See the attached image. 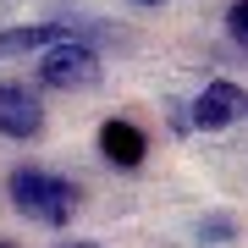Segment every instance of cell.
I'll list each match as a JSON object with an SVG mask.
<instances>
[{
  "instance_id": "obj_5",
  "label": "cell",
  "mask_w": 248,
  "mask_h": 248,
  "mask_svg": "<svg viewBox=\"0 0 248 248\" xmlns=\"http://www.w3.org/2000/svg\"><path fill=\"white\" fill-rule=\"evenodd\" d=\"M99 155L110 160V166H143V155H149V143H143V133L133 122H105L99 127Z\"/></svg>"
},
{
  "instance_id": "obj_10",
  "label": "cell",
  "mask_w": 248,
  "mask_h": 248,
  "mask_svg": "<svg viewBox=\"0 0 248 248\" xmlns=\"http://www.w3.org/2000/svg\"><path fill=\"white\" fill-rule=\"evenodd\" d=\"M133 6H166V0H133Z\"/></svg>"
},
{
  "instance_id": "obj_4",
  "label": "cell",
  "mask_w": 248,
  "mask_h": 248,
  "mask_svg": "<svg viewBox=\"0 0 248 248\" xmlns=\"http://www.w3.org/2000/svg\"><path fill=\"white\" fill-rule=\"evenodd\" d=\"M248 110V94L237 89V83H210L199 99H193V127H232L237 116Z\"/></svg>"
},
{
  "instance_id": "obj_1",
  "label": "cell",
  "mask_w": 248,
  "mask_h": 248,
  "mask_svg": "<svg viewBox=\"0 0 248 248\" xmlns=\"http://www.w3.org/2000/svg\"><path fill=\"white\" fill-rule=\"evenodd\" d=\"M11 204L39 226H66L72 221V182L50 177V171H11L6 177Z\"/></svg>"
},
{
  "instance_id": "obj_6",
  "label": "cell",
  "mask_w": 248,
  "mask_h": 248,
  "mask_svg": "<svg viewBox=\"0 0 248 248\" xmlns=\"http://www.w3.org/2000/svg\"><path fill=\"white\" fill-rule=\"evenodd\" d=\"M72 39V22H39V28H11V33H0V55H28V50H50Z\"/></svg>"
},
{
  "instance_id": "obj_11",
  "label": "cell",
  "mask_w": 248,
  "mask_h": 248,
  "mask_svg": "<svg viewBox=\"0 0 248 248\" xmlns=\"http://www.w3.org/2000/svg\"><path fill=\"white\" fill-rule=\"evenodd\" d=\"M0 248H11V243H0Z\"/></svg>"
},
{
  "instance_id": "obj_2",
  "label": "cell",
  "mask_w": 248,
  "mask_h": 248,
  "mask_svg": "<svg viewBox=\"0 0 248 248\" xmlns=\"http://www.w3.org/2000/svg\"><path fill=\"white\" fill-rule=\"evenodd\" d=\"M39 78H45L50 89H89V83L99 78V55L83 45V39H61V45L45 50Z\"/></svg>"
},
{
  "instance_id": "obj_9",
  "label": "cell",
  "mask_w": 248,
  "mask_h": 248,
  "mask_svg": "<svg viewBox=\"0 0 248 248\" xmlns=\"http://www.w3.org/2000/svg\"><path fill=\"white\" fill-rule=\"evenodd\" d=\"M61 248H99V243H61Z\"/></svg>"
},
{
  "instance_id": "obj_7",
  "label": "cell",
  "mask_w": 248,
  "mask_h": 248,
  "mask_svg": "<svg viewBox=\"0 0 248 248\" xmlns=\"http://www.w3.org/2000/svg\"><path fill=\"white\" fill-rule=\"evenodd\" d=\"M232 237H237V221H226V215H210L199 226V243H232Z\"/></svg>"
},
{
  "instance_id": "obj_8",
  "label": "cell",
  "mask_w": 248,
  "mask_h": 248,
  "mask_svg": "<svg viewBox=\"0 0 248 248\" xmlns=\"http://www.w3.org/2000/svg\"><path fill=\"white\" fill-rule=\"evenodd\" d=\"M226 33L248 50V0H232V11H226Z\"/></svg>"
},
{
  "instance_id": "obj_3",
  "label": "cell",
  "mask_w": 248,
  "mask_h": 248,
  "mask_svg": "<svg viewBox=\"0 0 248 248\" xmlns=\"http://www.w3.org/2000/svg\"><path fill=\"white\" fill-rule=\"evenodd\" d=\"M45 127V105L22 83H0V138H39Z\"/></svg>"
}]
</instances>
